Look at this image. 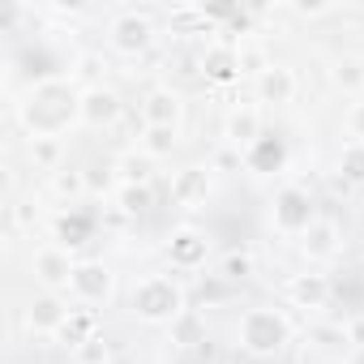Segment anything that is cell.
Masks as SVG:
<instances>
[{
	"instance_id": "6da1fadb",
	"label": "cell",
	"mask_w": 364,
	"mask_h": 364,
	"mask_svg": "<svg viewBox=\"0 0 364 364\" xmlns=\"http://www.w3.org/2000/svg\"><path fill=\"white\" fill-rule=\"evenodd\" d=\"M18 116L31 137H56L73 120H82V90H73L65 77H43L18 103Z\"/></svg>"
},
{
	"instance_id": "7a4b0ae2",
	"label": "cell",
	"mask_w": 364,
	"mask_h": 364,
	"mask_svg": "<svg viewBox=\"0 0 364 364\" xmlns=\"http://www.w3.org/2000/svg\"><path fill=\"white\" fill-rule=\"evenodd\" d=\"M129 304H133V313H137L141 321H150V326H171L180 313H189V309H185V291H180V283L167 279V274H146V279H137Z\"/></svg>"
},
{
	"instance_id": "3957f363",
	"label": "cell",
	"mask_w": 364,
	"mask_h": 364,
	"mask_svg": "<svg viewBox=\"0 0 364 364\" xmlns=\"http://www.w3.org/2000/svg\"><path fill=\"white\" fill-rule=\"evenodd\" d=\"M236 338H240V347H245L249 355L266 360V355H279V351L287 347L291 326H287V317H283L279 309H249V313L240 317V326H236Z\"/></svg>"
},
{
	"instance_id": "277c9868",
	"label": "cell",
	"mask_w": 364,
	"mask_h": 364,
	"mask_svg": "<svg viewBox=\"0 0 364 364\" xmlns=\"http://www.w3.org/2000/svg\"><path fill=\"white\" fill-rule=\"evenodd\" d=\"M313 198L304 193V189H296V185H287L283 193H279V202H274V232H283V236H304L309 228H313Z\"/></svg>"
},
{
	"instance_id": "5b68a950",
	"label": "cell",
	"mask_w": 364,
	"mask_h": 364,
	"mask_svg": "<svg viewBox=\"0 0 364 364\" xmlns=\"http://www.w3.org/2000/svg\"><path fill=\"white\" fill-rule=\"evenodd\" d=\"M112 270L103 266V262H77V270H73V283H69V296L82 304V309H95V304H103L107 296H112Z\"/></svg>"
},
{
	"instance_id": "8992f818",
	"label": "cell",
	"mask_w": 364,
	"mask_h": 364,
	"mask_svg": "<svg viewBox=\"0 0 364 364\" xmlns=\"http://www.w3.org/2000/svg\"><path fill=\"white\" fill-rule=\"evenodd\" d=\"M31 270H35V279H39L48 291H69L77 262L69 257V249H65V245H48V249H39V253H35Z\"/></svg>"
},
{
	"instance_id": "52a82bcc",
	"label": "cell",
	"mask_w": 364,
	"mask_h": 364,
	"mask_svg": "<svg viewBox=\"0 0 364 364\" xmlns=\"http://www.w3.org/2000/svg\"><path fill=\"white\" fill-rule=\"evenodd\" d=\"M107 43H112L120 56H141V52L154 43V26H150V18H141V14H120V18L112 22V31H107Z\"/></svg>"
},
{
	"instance_id": "ba28073f",
	"label": "cell",
	"mask_w": 364,
	"mask_h": 364,
	"mask_svg": "<svg viewBox=\"0 0 364 364\" xmlns=\"http://www.w3.org/2000/svg\"><path fill=\"white\" fill-rule=\"evenodd\" d=\"M69 300L60 296V291H43L39 300H31V309H26V326H31V334H60V326L69 321Z\"/></svg>"
},
{
	"instance_id": "9c48e42d",
	"label": "cell",
	"mask_w": 364,
	"mask_h": 364,
	"mask_svg": "<svg viewBox=\"0 0 364 364\" xmlns=\"http://www.w3.org/2000/svg\"><path fill=\"white\" fill-rule=\"evenodd\" d=\"M120 112H124V103H120L116 90H107V86H86L82 90V124L107 129V124L120 120Z\"/></svg>"
},
{
	"instance_id": "30bf717a",
	"label": "cell",
	"mask_w": 364,
	"mask_h": 364,
	"mask_svg": "<svg viewBox=\"0 0 364 364\" xmlns=\"http://www.w3.org/2000/svg\"><path fill=\"white\" fill-rule=\"evenodd\" d=\"M167 262L176 270H202L206 266V236L193 228H180L167 236Z\"/></svg>"
},
{
	"instance_id": "8fae6325",
	"label": "cell",
	"mask_w": 364,
	"mask_h": 364,
	"mask_svg": "<svg viewBox=\"0 0 364 364\" xmlns=\"http://www.w3.org/2000/svg\"><path fill=\"white\" fill-rule=\"evenodd\" d=\"M180 116H185V103H180V95L167 90V86L150 90V95L141 99V120H146V129H176Z\"/></svg>"
},
{
	"instance_id": "7c38bea8",
	"label": "cell",
	"mask_w": 364,
	"mask_h": 364,
	"mask_svg": "<svg viewBox=\"0 0 364 364\" xmlns=\"http://www.w3.org/2000/svg\"><path fill=\"white\" fill-rule=\"evenodd\" d=\"M223 137H228L236 150H253V146L262 141V112H257L253 103L232 107L228 120H223Z\"/></svg>"
},
{
	"instance_id": "4fadbf2b",
	"label": "cell",
	"mask_w": 364,
	"mask_h": 364,
	"mask_svg": "<svg viewBox=\"0 0 364 364\" xmlns=\"http://www.w3.org/2000/svg\"><path fill=\"white\" fill-rule=\"evenodd\" d=\"M330 296H334V287H330L326 274H296V279L287 283V300H291L296 309H326Z\"/></svg>"
},
{
	"instance_id": "5bb4252c",
	"label": "cell",
	"mask_w": 364,
	"mask_h": 364,
	"mask_svg": "<svg viewBox=\"0 0 364 364\" xmlns=\"http://www.w3.org/2000/svg\"><path fill=\"white\" fill-rule=\"evenodd\" d=\"M300 249H304V257H309V262H330V257L343 249L338 228H334L330 219H313V228L300 236Z\"/></svg>"
},
{
	"instance_id": "9a60e30c",
	"label": "cell",
	"mask_w": 364,
	"mask_h": 364,
	"mask_svg": "<svg viewBox=\"0 0 364 364\" xmlns=\"http://www.w3.org/2000/svg\"><path fill=\"white\" fill-rule=\"evenodd\" d=\"M206 193H210V167H185V171H176L171 198L180 206H198V202H206Z\"/></svg>"
},
{
	"instance_id": "2e32d148",
	"label": "cell",
	"mask_w": 364,
	"mask_h": 364,
	"mask_svg": "<svg viewBox=\"0 0 364 364\" xmlns=\"http://www.w3.org/2000/svg\"><path fill=\"white\" fill-rule=\"evenodd\" d=\"M257 99H262V103H291V99H296V73L283 69V65H270V69L257 77Z\"/></svg>"
},
{
	"instance_id": "e0dca14e",
	"label": "cell",
	"mask_w": 364,
	"mask_h": 364,
	"mask_svg": "<svg viewBox=\"0 0 364 364\" xmlns=\"http://www.w3.org/2000/svg\"><path fill=\"white\" fill-rule=\"evenodd\" d=\"M95 334H99V317H95V309H82V304H77V309L69 313V321L60 326V334H56V338H60V343L82 347V343H90Z\"/></svg>"
},
{
	"instance_id": "ac0fdd59",
	"label": "cell",
	"mask_w": 364,
	"mask_h": 364,
	"mask_svg": "<svg viewBox=\"0 0 364 364\" xmlns=\"http://www.w3.org/2000/svg\"><path fill=\"white\" fill-rule=\"evenodd\" d=\"M330 82H334L343 95H360V90H364V60H360V56H338L334 69H330Z\"/></svg>"
},
{
	"instance_id": "d6986e66",
	"label": "cell",
	"mask_w": 364,
	"mask_h": 364,
	"mask_svg": "<svg viewBox=\"0 0 364 364\" xmlns=\"http://www.w3.org/2000/svg\"><path fill=\"white\" fill-rule=\"evenodd\" d=\"M116 171H120V185H150V171H154V159L133 150V154H120L116 159Z\"/></svg>"
},
{
	"instance_id": "ffe728a7",
	"label": "cell",
	"mask_w": 364,
	"mask_h": 364,
	"mask_svg": "<svg viewBox=\"0 0 364 364\" xmlns=\"http://www.w3.org/2000/svg\"><path fill=\"white\" fill-rule=\"evenodd\" d=\"M202 69H206V77H215V82L236 77V73H240V69H236V48H228V43L210 48V52L202 56Z\"/></svg>"
},
{
	"instance_id": "44dd1931",
	"label": "cell",
	"mask_w": 364,
	"mask_h": 364,
	"mask_svg": "<svg viewBox=\"0 0 364 364\" xmlns=\"http://www.w3.org/2000/svg\"><path fill=\"white\" fill-rule=\"evenodd\" d=\"M86 189H90V180H86L82 171H73V167H60V171H52V193H56L60 202H77Z\"/></svg>"
},
{
	"instance_id": "7402d4cb",
	"label": "cell",
	"mask_w": 364,
	"mask_h": 364,
	"mask_svg": "<svg viewBox=\"0 0 364 364\" xmlns=\"http://www.w3.org/2000/svg\"><path fill=\"white\" fill-rule=\"evenodd\" d=\"M338 176L347 185H364V141H347L338 150Z\"/></svg>"
},
{
	"instance_id": "603a6c76",
	"label": "cell",
	"mask_w": 364,
	"mask_h": 364,
	"mask_svg": "<svg viewBox=\"0 0 364 364\" xmlns=\"http://www.w3.org/2000/svg\"><path fill=\"white\" fill-rule=\"evenodd\" d=\"M35 171H60V137H31Z\"/></svg>"
},
{
	"instance_id": "cb8c5ba5",
	"label": "cell",
	"mask_w": 364,
	"mask_h": 364,
	"mask_svg": "<svg viewBox=\"0 0 364 364\" xmlns=\"http://www.w3.org/2000/svg\"><path fill=\"white\" fill-rule=\"evenodd\" d=\"M236 69H240V73H253V77H262V73L270 69V60H266V48H262V43H240V48H236Z\"/></svg>"
},
{
	"instance_id": "d4e9b609",
	"label": "cell",
	"mask_w": 364,
	"mask_h": 364,
	"mask_svg": "<svg viewBox=\"0 0 364 364\" xmlns=\"http://www.w3.org/2000/svg\"><path fill=\"white\" fill-rule=\"evenodd\" d=\"M56 232H60L65 249H69V245H82V240L90 236V219H82V215L69 206V215H60V219H56Z\"/></svg>"
},
{
	"instance_id": "484cf974",
	"label": "cell",
	"mask_w": 364,
	"mask_h": 364,
	"mask_svg": "<svg viewBox=\"0 0 364 364\" xmlns=\"http://www.w3.org/2000/svg\"><path fill=\"white\" fill-rule=\"evenodd\" d=\"M198 334H202V317H198V309H189V313H180V317L171 321V338H176L180 347H193V343H202Z\"/></svg>"
},
{
	"instance_id": "4316f807",
	"label": "cell",
	"mask_w": 364,
	"mask_h": 364,
	"mask_svg": "<svg viewBox=\"0 0 364 364\" xmlns=\"http://www.w3.org/2000/svg\"><path fill=\"white\" fill-rule=\"evenodd\" d=\"M176 150V129H146V137H141V154H150V159H167Z\"/></svg>"
},
{
	"instance_id": "83f0119b",
	"label": "cell",
	"mask_w": 364,
	"mask_h": 364,
	"mask_svg": "<svg viewBox=\"0 0 364 364\" xmlns=\"http://www.w3.org/2000/svg\"><path fill=\"white\" fill-rule=\"evenodd\" d=\"M116 202H120L124 215H141V210H150V189L146 185H120L116 189Z\"/></svg>"
},
{
	"instance_id": "f1b7e54d",
	"label": "cell",
	"mask_w": 364,
	"mask_h": 364,
	"mask_svg": "<svg viewBox=\"0 0 364 364\" xmlns=\"http://www.w3.org/2000/svg\"><path fill=\"white\" fill-rule=\"evenodd\" d=\"M73 351H77V364H107V355H112V347H107L103 334H95L90 343H82V347H73Z\"/></svg>"
},
{
	"instance_id": "f546056e",
	"label": "cell",
	"mask_w": 364,
	"mask_h": 364,
	"mask_svg": "<svg viewBox=\"0 0 364 364\" xmlns=\"http://www.w3.org/2000/svg\"><path fill=\"white\" fill-rule=\"evenodd\" d=\"M249 274H253L249 253H228V262H223V279H228V283H236V279H249Z\"/></svg>"
},
{
	"instance_id": "4dcf8cb0",
	"label": "cell",
	"mask_w": 364,
	"mask_h": 364,
	"mask_svg": "<svg viewBox=\"0 0 364 364\" xmlns=\"http://www.w3.org/2000/svg\"><path fill=\"white\" fill-rule=\"evenodd\" d=\"M343 124H347V133H351V141H364V99L347 107V120H343Z\"/></svg>"
},
{
	"instance_id": "1f68e13d",
	"label": "cell",
	"mask_w": 364,
	"mask_h": 364,
	"mask_svg": "<svg viewBox=\"0 0 364 364\" xmlns=\"http://www.w3.org/2000/svg\"><path fill=\"white\" fill-rule=\"evenodd\" d=\"M77 69H82V77H86V82H95V77H99V69H107V60H103V56H82V60H77ZM95 86H99V82H95Z\"/></svg>"
},
{
	"instance_id": "d6a6232c",
	"label": "cell",
	"mask_w": 364,
	"mask_h": 364,
	"mask_svg": "<svg viewBox=\"0 0 364 364\" xmlns=\"http://www.w3.org/2000/svg\"><path fill=\"white\" fill-rule=\"evenodd\" d=\"M223 296H228L223 283H202V304H215V300H223Z\"/></svg>"
},
{
	"instance_id": "836d02e7",
	"label": "cell",
	"mask_w": 364,
	"mask_h": 364,
	"mask_svg": "<svg viewBox=\"0 0 364 364\" xmlns=\"http://www.w3.org/2000/svg\"><path fill=\"white\" fill-rule=\"evenodd\" d=\"M296 14H300V18H321V14H330V9H326V5H296Z\"/></svg>"
},
{
	"instance_id": "e575fe53",
	"label": "cell",
	"mask_w": 364,
	"mask_h": 364,
	"mask_svg": "<svg viewBox=\"0 0 364 364\" xmlns=\"http://www.w3.org/2000/svg\"><path fill=\"white\" fill-rule=\"evenodd\" d=\"M215 167H240V154H236V150H223V154L215 159Z\"/></svg>"
},
{
	"instance_id": "d590c367",
	"label": "cell",
	"mask_w": 364,
	"mask_h": 364,
	"mask_svg": "<svg viewBox=\"0 0 364 364\" xmlns=\"http://www.w3.org/2000/svg\"><path fill=\"white\" fill-rule=\"evenodd\" d=\"M347 364H364V347H351V355H347Z\"/></svg>"
}]
</instances>
